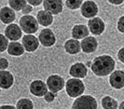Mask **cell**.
Here are the masks:
<instances>
[{
    "instance_id": "obj_16",
    "label": "cell",
    "mask_w": 124,
    "mask_h": 109,
    "mask_svg": "<svg viewBox=\"0 0 124 109\" xmlns=\"http://www.w3.org/2000/svg\"><path fill=\"white\" fill-rule=\"evenodd\" d=\"M14 82L12 74L6 70H0V88L8 90L11 88Z\"/></svg>"
},
{
    "instance_id": "obj_13",
    "label": "cell",
    "mask_w": 124,
    "mask_h": 109,
    "mask_svg": "<svg viewBox=\"0 0 124 109\" xmlns=\"http://www.w3.org/2000/svg\"><path fill=\"white\" fill-rule=\"evenodd\" d=\"M29 90L33 95L37 97H43L47 93L48 88L46 83L42 80H34L30 84Z\"/></svg>"
},
{
    "instance_id": "obj_5",
    "label": "cell",
    "mask_w": 124,
    "mask_h": 109,
    "mask_svg": "<svg viewBox=\"0 0 124 109\" xmlns=\"http://www.w3.org/2000/svg\"><path fill=\"white\" fill-rule=\"evenodd\" d=\"M47 88H49L51 92L57 93L58 91H62L64 87V79L62 77L58 76V75H51L47 79Z\"/></svg>"
},
{
    "instance_id": "obj_28",
    "label": "cell",
    "mask_w": 124,
    "mask_h": 109,
    "mask_svg": "<svg viewBox=\"0 0 124 109\" xmlns=\"http://www.w3.org/2000/svg\"><path fill=\"white\" fill-rule=\"evenodd\" d=\"M8 67V61L6 58H0V70H6Z\"/></svg>"
},
{
    "instance_id": "obj_25",
    "label": "cell",
    "mask_w": 124,
    "mask_h": 109,
    "mask_svg": "<svg viewBox=\"0 0 124 109\" xmlns=\"http://www.w3.org/2000/svg\"><path fill=\"white\" fill-rule=\"evenodd\" d=\"M83 3V0H65V5L71 10L79 8Z\"/></svg>"
},
{
    "instance_id": "obj_31",
    "label": "cell",
    "mask_w": 124,
    "mask_h": 109,
    "mask_svg": "<svg viewBox=\"0 0 124 109\" xmlns=\"http://www.w3.org/2000/svg\"><path fill=\"white\" fill-rule=\"evenodd\" d=\"M26 1L32 7H37L41 5V3H43V0H26Z\"/></svg>"
},
{
    "instance_id": "obj_14",
    "label": "cell",
    "mask_w": 124,
    "mask_h": 109,
    "mask_svg": "<svg viewBox=\"0 0 124 109\" xmlns=\"http://www.w3.org/2000/svg\"><path fill=\"white\" fill-rule=\"evenodd\" d=\"M98 47V42L93 36H86L80 43L81 50L84 53H93Z\"/></svg>"
},
{
    "instance_id": "obj_15",
    "label": "cell",
    "mask_w": 124,
    "mask_h": 109,
    "mask_svg": "<svg viewBox=\"0 0 124 109\" xmlns=\"http://www.w3.org/2000/svg\"><path fill=\"white\" fill-rule=\"evenodd\" d=\"M69 74L75 78H83L87 76L88 68L82 62H76L73 65H71Z\"/></svg>"
},
{
    "instance_id": "obj_26",
    "label": "cell",
    "mask_w": 124,
    "mask_h": 109,
    "mask_svg": "<svg viewBox=\"0 0 124 109\" xmlns=\"http://www.w3.org/2000/svg\"><path fill=\"white\" fill-rule=\"evenodd\" d=\"M8 40L5 36L0 34V52H4L8 48Z\"/></svg>"
},
{
    "instance_id": "obj_19",
    "label": "cell",
    "mask_w": 124,
    "mask_h": 109,
    "mask_svg": "<svg viewBox=\"0 0 124 109\" xmlns=\"http://www.w3.org/2000/svg\"><path fill=\"white\" fill-rule=\"evenodd\" d=\"M37 22L42 26H49L53 22V16L46 10H39L37 14Z\"/></svg>"
},
{
    "instance_id": "obj_4",
    "label": "cell",
    "mask_w": 124,
    "mask_h": 109,
    "mask_svg": "<svg viewBox=\"0 0 124 109\" xmlns=\"http://www.w3.org/2000/svg\"><path fill=\"white\" fill-rule=\"evenodd\" d=\"M22 31H23L27 35L35 34L38 30V23L36 18L31 15H23L20 19V25Z\"/></svg>"
},
{
    "instance_id": "obj_29",
    "label": "cell",
    "mask_w": 124,
    "mask_h": 109,
    "mask_svg": "<svg viewBox=\"0 0 124 109\" xmlns=\"http://www.w3.org/2000/svg\"><path fill=\"white\" fill-rule=\"evenodd\" d=\"M123 21H124V17L121 16L119 17L118 19V30L120 32V33H124V25H123Z\"/></svg>"
},
{
    "instance_id": "obj_27",
    "label": "cell",
    "mask_w": 124,
    "mask_h": 109,
    "mask_svg": "<svg viewBox=\"0 0 124 109\" xmlns=\"http://www.w3.org/2000/svg\"><path fill=\"white\" fill-rule=\"evenodd\" d=\"M57 96V93H54V92H48L47 91V93L44 95V98H45V101L47 102V103H51V102H53L54 101V99H55V97Z\"/></svg>"
},
{
    "instance_id": "obj_33",
    "label": "cell",
    "mask_w": 124,
    "mask_h": 109,
    "mask_svg": "<svg viewBox=\"0 0 124 109\" xmlns=\"http://www.w3.org/2000/svg\"><path fill=\"white\" fill-rule=\"evenodd\" d=\"M108 2L113 5H121L123 3V0H108Z\"/></svg>"
},
{
    "instance_id": "obj_1",
    "label": "cell",
    "mask_w": 124,
    "mask_h": 109,
    "mask_svg": "<svg viewBox=\"0 0 124 109\" xmlns=\"http://www.w3.org/2000/svg\"><path fill=\"white\" fill-rule=\"evenodd\" d=\"M91 69L97 77H106L115 70V61L109 55H101L92 62Z\"/></svg>"
},
{
    "instance_id": "obj_23",
    "label": "cell",
    "mask_w": 124,
    "mask_h": 109,
    "mask_svg": "<svg viewBox=\"0 0 124 109\" xmlns=\"http://www.w3.org/2000/svg\"><path fill=\"white\" fill-rule=\"evenodd\" d=\"M16 109H34V103L29 99H21L17 102Z\"/></svg>"
},
{
    "instance_id": "obj_7",
    "label": "cell",
    "mask_w": 124,
    "mask_h": 109,
    "mask_svg": "<svg viewBox=\"0 0 124 109\" xmlns=\"http://www.w3.org/2000/svg\"><path fill=\"white\" fill-rule=\"evenodd\" d=\"M81 8V15L85 18H93L97 15L98 13V7L95 2L92 0H88L86 2L82 3L80 6Z\"/></svg>"
},
{
    "instance_id": "obj_8",
    "label": "cell",
    "mask_w": 124,
    "mask_h": 109,
    "mask_svg": "<svg viewBox=\"0 0 124 109\" xmlns=\"http://www.w3.org/2000/svg\"><path fill=\"white\" fill-rule=\"evenodd\" d=\"M43 7L46 11L52 15H58L62 11V0H43Z\"/></svg>"
},
{
    "instance_id": "obj_17",
    "label": "cell",
    "mask_w": 124,
    "mask_h": 109,
    "mask_svg": "<svg viewBox=\"0 0 124 109\" xmlns=\"http://www.w3.org/2000/svg\"><path fill=\"white\" fill-rule=\"evenodd\" d=\"M16 15L13 9L8 7H4L0 9V20L3 23L10 24L15 21Z\"/></svg>"
},
{
    "instance_id": "obj_9",
    "label": "cell",
    "mask_w": 124,
    "mask_h": 109,
    "mask_svg": "<svg viewBox=\"0 0 124 109\" xmlns=\"http://www.w3.org/2000/svg\"><path fill=\"white\" fill-rule=\"evenodd\" d=\"M38 41L43 45L44 47H51L56 42V36L52 31L46 28L41 31V33L38 36Z\"/></svg>"
},
{
    "instance_id": "obj_2",
    "label": "cell",
    "mask_w": 124,
    "mask_h": 109,
    "mask_svg": "<svg viewBox=\"0 0 124 109\" xmlns=\"http://www.w3.org/2000/svg\"><path fill=\"white\" fill-rule=\"evenodd\" d=\"M64 86L67 95L71 98H77L80 96L85 91V85L79 78L68 79Z\"/></svg>"
},
{
    "instance_id": "obj_20",
    "label": "cell",
    "mask_w": 124,
    "mask_h": 109,
    "mask_svg": "<svg viewBox=\"0 0 124 109\" xmlns=\"http://www.w3.org/2000/svg\"><path fill=\"white\" fill-rule=\"evenodd\" d=\"M64 49L67 53L71 55L78 54L81 51L80 43L77 39H68L64 43Z\"/></svg>"
},
{
    "instance_id": "obj_22",
    "label": "cell",
    "mask_w": 124,
    "mask_h": 109,
    "mask_svg": "<svg viewBox=\"0 0 124 109\" xmlns=\"http://www.w3.org/2000/svg\"><path fill=\"white\" fill-rule=\"evenodd\" d=\"M102 106L104 109H117L118 102L110 96H105L102 99Z\"/></svg>"
},
{
    "instance_id": "obj_11",
    "label": "cell",
    "mask_w": 124,
    "mask_h": 109,
    "mask_svg": "<svg viewBox=\"0 0 124 109\" xmlns=\"http://www.w3.org/2000/svg\"><path fill=\"white\" fill-rule=\"evenodd\" d=\"M109 83L112 88L120 90L124 86V73L122 70H114L110 75Z\"/></svg>"
},
{
    "instance_id": "obj_30",
    "label": "cell",
    "mask_w": 124,
    "mask_h": 109,
    "mask_svg": "<svg viewBox=\"0 0 124 109\" xmlns=\"http://www.w3.org/2000/svg\"><path fill=\"white\" fill-rule=\"evenodd\" d=\"M32 10H33V7L31 6V5H25L24 7H23V8L22 9V11H23V13L24 14V15H28L30 12H32Z\"/></svg>"
},
{
    "instance_id": "obj_18",
    "label": "cell",
    "mask_w": 124,
    "mask_h": 109,
    "mask_svg": "<svg viewBox=\"0 0 124 109\" xmlns=\"http://www.w3.org/2000/svg\"><path fill=\"white\" fill-rule=\"evenodd\" d=\"M90 31L84 24H76L72 28V36L74 39H83L84 37L89 36Z\"/></svg>"
},
{
    "instance_id": "obj_6",
    "label": "cell",
    "mask_w": 124,
    "mask_h": 109,
    "mask_svg": "<svg viewBox=\"0 0 124 109\" xmlns=\"http://www.w3.org/2000/svg\"><path fill=\"white\" fill-rule=\"evenodd\" d=\"M105 28H106V25L104 21L98 17H93L90 19L88 23V29L90 31V33H92L94 36H100L101 34H103Z\"/></svg>"
},
{
    "instance_id": "obj_32",
    "label": "cell",
    "mask_w": 124,
    "mask_h": 109,
    "mask_svg": "<svg viewBox=\"0 0 124 109\" xmlns=\"http://www.w3.org/2000/svg\"><path fill=\"white\" fill-rule=\"evenodd\" d=\"M118 58L121 62H124V48H121L118 52Z\"/></svg>"
},
{
    "instance_id": "obj_24",
    "label": "cell",
    "mask_w": 124,
    "mask_h": 109,
    "mask_svg": "<svg viewBox=\"0 0 124 109\" xmlns=\"http://www.w3.org/2000/svg\"><path fill=\"white\" fill-rule=\"evenodd\" d=\"M8 5L13 10H22L26 5V0H8Z\"/></svg>"
},
{
    "instance_id": "obj_34",
    "label": "cell",
    "mask_w": 124,
    "mask_h": 109,
    "mask_svg": "<svg viewBox=\"0 0 124 109\" xmlns=\"http://www.w3.org/2000/svg\"><path fill=\"white\" fill-rule=\"evenodd\" d=\"M0 109H16L15 106L13 105H8V104H5V105H1Z\"/></svg>"
},
{
    "instance_id": "obj_12",
    "label": "cell",
    "mask_w": 124,
    "mask_h": 109,
    "mask_svg": "<svg viewBox=\"0 0 124 109\" xmlns=\"http://www.w3.org/2000/svg\"><path fill=\"white\" fill-rule=\"evenodd\" d=\"M22 45L24 48V50L28 51V52H34L38 48L39 41L37 37L33 35H25L23 37Z\"/></svg>"
},
{
    "instance_id": "obj_36",
    "label": "cell",
    "mask_w": 124,
    "mask_h": 109,
    "mask_svg": "<svg viewBox=\"0 0 124 109\" xmlns=\"http://www.w3.org/2000/svg\"><path fill=\"white\" fill-rule=\"evenodd\" d=\"M91 65H92V62H91V61H89V62H87V65H86V66L91 67Z\"/></svg>"
},
{
    "instance_id": "obj_10",
    "label": "cell",
    "mask_w": 124,
    "mask_h": 109,
    "mask_svg": "<svg viewBox=\"0 0 124 109\" xmlns=\"http://www.w3.org/2000/svg\"><path fill=\"white\" fill-rule=\"evenodd\" d=\"M5 36L9 40L17 41L23 36V31L18 24L10 23L5 29Z\"/></svg>"
},
{
    "instance_id": "obj_3",
    "label": "cell",
    "mask_w": 124,
    "mask_h": 109,
    "mask_svg": "<svg viewBox=\"0 0 124 109\" xmlns=\"http://www.w3.org/2000/svg\"><path fill=\"white\" fill-rule=\"evenodd\" d=\"M72 109H97V101L91 95H80L74 101Z\"/></svg>"
},
{
    "instance_id": "obj_37",
    "label": "cell",
    "mask_w": 124,
    "mask_h": 109,
    "mask_svg": "<svg viewBox=\"0 0 124 109\" xmlns=\"http://www.w3.org/2000/svg\"><path fill=\"white\" fill-rule=\"evenodd\" d=\"M0 94H1V90H0Z\"/></svg>"
},
{
    "instance_id": "obj_21",
    "label": "cell",
    "mask_w": 124,
    "mask_h": 109,
    "mask_svg": "<svg viewBox=\"0 0 124 109\" xmlns=\"http://www.w3.org/2000/svg\"><path fill=\"white\" fill-rule=\"evenodd\" d=\"M7 49L8 54L12 56H22L24 53V48L23 47V45L17 41H12L9 43Z\"/></svg>"
},
{
    "instance_id": "obj_35",
    "label": "cell",
    "mask_w": 124,
    "mask_h": 109,
    "mask_svg": "<svg viewBox=\"0 0 124 109\" xmlns=\"http://www.w3.org/2000/svg\"><path fill=\"white\" fill-rule=\"evenodd\" d=\"M123 107H124V103H121L119 105H118V109H123Z\"/></svg>"
}]
</instances>
